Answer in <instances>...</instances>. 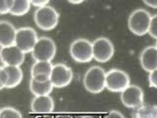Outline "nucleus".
Instances as JSON below:
<instances>
[{"label": "nucleus", "instance_id": "nucleus-4", "mask_svg": "<svg viewBox=\"0 0 157 118\" xmlns=\"http://www.w3.org/2000/svg\"><path fill=\"white\" fill-rule=\"evenodd\" d=\"M56 51L55 43L52 39L43 37L38 39L32 51V55L36 61L51 62Z\"/></svg>", "mask_w": 157, "mask_h": 118}, {"label": "nucleus", "instance_id": "nucleus-22", "mask_svg": "<svg viewBox=\"0 0 157 118\" xmlns=\"http://www.w3.org/2000/svg\"><path fill=\"white\" fill-rule=\"evenodd\" d=\"M149 33L151 37L157 39V14L151 17Z\"/></svg>", "mask_w": 157, "mask_h": 118}, {"label": "nucleus", "instance_id": "nucleus-17", "mask_svg": "<svg viewBox=\"0 0 157 118\" xmlns=\"http://www.w3.org/2000/svg\"><path fill=\"white\" fill-rule=\"evenodd\" d=\"M54 86L49 80L46 82H37L31 79L29 82V88L36 96L48 95L52 92Z\"/></svg>", "mask_w": 157, "mask_h": 118}, {"label": "nucleus", "instance_id": "nucleus-26", "mask_svg": "<svg viewBox=\"0 0 157 118\" xmlns=\"http://www.w3.org/2000/svg\"><path fill=\"white\" fill-rule=\"evenodd\" d=\"M144 2L149 7L157 9V0H147V1H144Z\"/></svg>", "mask_w": 157, "mask_h": 118}, {"label": "nucleus", "instance_id": "nucleus-19", "mask_svg": "<svg viewBox=\"0 0 157 118\" xmlns=\"http://www.w3.org/2000/svg\"><path fill=\"white\" fill-rule=\"evenodd\" d=\"M30 3V1L28 0H14L9 13L14 16H22L29 11Z\"/></svg>", "mask_w": 157, "mask_h": 118}, {"label": "nucleus", "instance_id": "nucleus-3", "mask_svg": "<svg viewBox=\"0 0 157 118\" xmlns=\"http://www.w3.org/2000/svg\"><path fill=\"white\" fill-rule=\"evenodd\" d=\"M36 25L43 30L49 31L55 28L59 22V14L51 6L38 8L34 14Z\"/></svg>", "mask_w": 157, "mask_h": 118}, {"label": "nucleus", "instance_id": "nucleus-23", "mask_svg": "<svg viewBox=\"0 0 157 118\" xmlns=\"http://www.w3.org/2000/svg\"><path fill=\"white\" fill-rule=\"evenodd\" d=\"M149 81L151 87L157 88V68L150 72L149 76Z\"/></svg>", "mask_w": 157, "mask_h": 118}, {"label": "nucleus", "instance_id": "nucleus-15", "mask_svg": "<svg viewBox=\"0 0 157 118\" xmlns=\"http://www.w3.org/2000/svg\"><path fill=\"white\" fill-rule=\"evenodd\" d=\"M17 32L12 24L4 21L0 22V45L2 47L15 45Z\"/></svg>", "mask_w": 157, "mask_h": 118}, {"label": "nucleus", "instance_id": "nucleus-12", "mask_svg": "<svg viewBox=\"0 0 157 118\" xmlns=\"http://www.w3.org/2000/svg\"><path fill=\"white\" fill-rule=\"evenodd\" d=\"M2 62L6 66H20L24 62V53L16 45L2 47L0 51Z\"/></svg>", "mask_w": 157, "mask_h": 118}, {"label": "nucleus", "instance_id": "nucleus-16", "mask_svg": "<svg viewBox=\"0 0 157 118\" xmlns=\"http://www.w3.org/2000/svg\"><path fill=\"white\" fill-rule=\"evenodd\" d=\"M140 64L145 71L151 72L157 68V49L154 46L145 48L140 55Z\"/></svg>", "mask_w": 157, "mask_h": 118}, {"label": "nucleus", "instance_id": "nucleus-10", "mask_svg": "<svg viewBox=\"0 0 157 118\" xmlns=\"http://www.w3.org/2000/svg\"><path fill=\"white\" fill-rule=\"evenodd\" d=\"M73 79L71 69L64 64L59 63L53 65L50 81L52 85L56 88H62L68 85Z\"/></svg>", "mask_w": 157, "mask_h": 118}, {"label": "nucleus", "instance_id": "nucleus-18", "mask_svg": "<svg viewBox=\"0 0 157 118\" xmlns=\"http://www.w3.org/2000/svg\"><path fill=\"white\" fill-rule=\"evenodd\" d=\"M134 118H157V105H145L137 108Z\"/></svg>", "mask_w": 157, "mask_h": 118}, {"label": "nucleus", "instance_id": "nucleus-21", "mask_svg": "<svg viewBox=\"0 0 157 118\" xmlns=\"http://www.w3.org/2000/svg\"><path fill=\"white\" fill-rule=\"evenodd\" d=\"M13 2L14 0H1L0 1V13L4 14L10 13Z\"/></svg>", "mask_w": 157, "mask_h": 118}, {"label": "nucleus", "instance_id": "nucleus-8", "mask_svg": "<svg viewBox=\"0 0 157 118\" xmlns=\"http://www.w3.org/2000/svg\"><path fill=\"white\" fill-rule=\"evenodd\" d=\"M23 79V73L19 66L5 65L0 68V87L11 88L18 86Z\"/></svg>", "mask_w": 157, "mask_h": 118}, {"label": "nucleus", "instance_id": "nucleus-5", "mask_svg": "<svg viewBox=\"0 0 157 118\" xmlns=\"http://www.w3.org/2000/svg\"><path fill=\"white\" fill-rule=\"evenodd\" d=\"M130 77L127 73L118 69H112L106 73L105 87L111 92H122L130 85Z\"/></svg>", "mask_w": 157, "mask_h": 118}, {"label": "nucleus", "instance_id": "nucleus-20", "mask_svg": "<svg viewBox=\"0 0 157 118\" xmlns=\"http://www.w3.org/2000/svg\"><path fill=\"white\" fill-rule=\"evenodd\" d=\"M0 118H22V116L15 108L5 107L0 111Z\"/></svg>", "mask_w": 157, "mask_h": 118}, {"label": "nucleus", "instance_id": "nucleus-14", "mask_svg": "<svg viewBox=\"0 0 157 118\" xmlns=\"http://www.w3.org/2000/svg\"><path fill=\"white\" fill-rule=\"evenodd\" d=\"M55 102L49 95L37 96L31 103V110L36 114H49L53 112Z\"/></svg>", "mask_w": 157, "mask_h": 118}, {"label": "nucleus", "instance_id": "nucleus-25", "mask_svg": "<svg viewBox=\"0 0 157 118\" xmlns=\"http://www.w3.org/2000/svg\"><path fill=\"white\" fill-rule=\"evenodd\" d=\"M30 3L34 6L40 8L47 6V5L49 3V1H47V0H45V1H43H43L42 0H39H39H32V1H30Z\"/></svg>", "mask_w": 157, "mask_h": 118}, {"label": "nucleus", "instance_id": "nucleus-24", "mask_svg": "<svg viewBox=\"0 0 157 118\" xmlns=\"http://www.w3.org/2000/svg\"><path fill=\"white\" fill-rule=\"evenodd\" d=\"M105 118H125V117L121 112L117 110H113L108 113Z\"/></svg>", "mask_w": 157, "mask_h": 118}, {"label": "nucleus", "instance_id": "nucleus-28", "mask_svg": "<svg viewBox=\"0 0 157 118\" xmlns=\"http://www.w3.org/2000/svg\"><path fill=\"white\" fill-rule=\"evenodd\" d=\"M155 47H156V48L157 49V41H156V46H155Z\"/></svg>", "mask_w": 157, "mask_h": 118}, {"label": "nucleus", "instance_id": "nucleus-13", "mask_svg": "<svg viewBox=\"0 0 157 118\" xmlns=\"http://www.w3.org/2000/svg\"><path fill=\"white\" fill-rule=\"evenodd\" d=\"M52 67L51 62L36 61L31 68V79L41 83L49 81Z\"/></svg>", "mask_w": 157, "mask_h": 118}, {"label": "nucleus", "instance_id": "nucleus-7", "mask_svg": "<svg viewBox=\"0 0 157 118\" xmlns=\"http://www.w3.org/2000/svg\"><path fill=\"white\" fill-rule=\"evenodd\" d=\"M93 58L101 63L110 61L114 55V46L109 39L97 38L92 43Z\"/></svg>", "mask_w": 157, "mask_h": 118}, {"label": "nucleus", "instance_id": "nucleus-1", "mask_svg": "<svg viewBox=\"0 0 157 118\" xmlns=\"http://www.w3.org/2000/svg\"><path fill=\"white\" fill-rule=\"evenodd\" d=\"M106 73L104 69L98 66L88 69L83 79V84L86 91L93 94L101 92L105 87Z\"/></svg>", "mask_w": 157, "mask_h": 118}, {"label": "nucleus", "instance_id": "nucleus-9", "mask_svg": "<svg viewBox=\"0 0 157 118\" xmlns=\"http://www.w3.org/2000/svg\"><path fill=\"white\" fill-rule=\"evenodd\" d=\"M37 40V33L32 28L24 27L17 30L15 45L24 53L32 52Z\"/></svg>", "mask_w": 157, "mask_h": 118}, {"label": "nucleus", "instance_id": "nucleus-2", "mask_svg": "<svg viewBox=\"0 0 157 118\" xmlns=\"http://www.w3.org/2000/svg\"><path fill=\"white\" fill-rule=\"evenodd\" d=\"M151 17L148 11L143 9H136L128 18V25L130 30L136 36H144L149 32Z\"/></svg>", "mask_w": 157, "mask_h": 118}, {"label": "nucleus", "instance_id": "nucleus-27", "mask_svg": "<svg viewBox=\"0 0 157 118\" xmlns=\"http://www.w3.org/2000/svg\"><path fill=\"white\" fill-rule=\"evenodd\" d=\"M83 1H69V2H71V3H74V4H78V3H81Z\"/></svg>", "mask_w": 157, "mask_h": 118}, {"label": "nucleus", "instance_id": "nucleus-11", "mask_svg": "<svg viewBox=\"0 0 157 118\" xmlns=\"http://www.w3.org/2000/svg\"><path fill=\"white\" fill-rule=\"evenodd\" d=\"M144 96L143 90L140 87L131 85L121 92V100L126 107L137 109L143 106Z\"/></svg>", "mask_w": 157, "mask_h": 118}, {"label": "nucleus", "instance_id": "nucleus-6", "mask_svg": "<svg viewBox=\"0 0 157 118\" xmlns=\"http://www.w3.org/2000/svg\"><path fill=\"white\" fill-rule=\"evenodd\" d=\"M70 53L72 58L76 62H90L93 58L92 43L86 39H76L71 44Z\"/></svg>", "mask_w": 157, "mask_h": 118}]
</instances>
